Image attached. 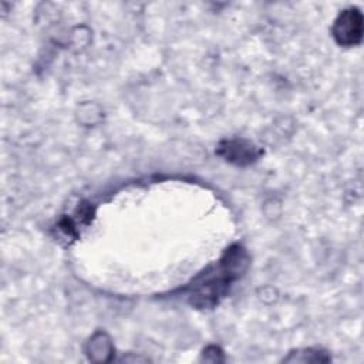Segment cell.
Masks as SVG:
<instances>
[{
	"mask_svg": "<svg viewBox=\"0 0 364 364\" xmlns=\"http://www.w3.org/2000/svg\"><path fill=\"white\" fill-rule=\"evenodd\" d=\"M247 267V255L240 246H233L209 269L200 273L188 287V297L193 306L210 307L225 297L233 282Z\"/></svg>",
	"mask_w": 364,
	"mask_h": 364,
	"instance_id": "cell-1",
	"label": "cell"
},
{
	"mask_svg": "<svg viewBox=\"0 0 364 364\" xmlns=\"http://www.w3.org/2000/svg\"><path fill=\"white\" fill-rule=\"evenodd\" d=\"M363 17L357 9H346L340 13L333 26V36L340 46H355L361 41Z\"/></svg>",
	"mask_w": 364,
	"mask_h": 364,
	"instance_id": "cell-2",
	"label": "cell"
},
{
	"mask_svg": "<svg viewBox=\"0 0 364 364\" xmlns=\"http://www.w3.org/2000/svg\"><path fill=\"white\" fill-rule=\"evenodd\" d=\"M219 154L226 158L229 162H235L239 165L249 164L259 156L256 148L245 141H228L219 148Z\"/></svg>",
	"mask_w": 364,
	"mask_h": 364,
	"instance_id": "cell-3",
	"label": "cell"
}]
</instances>
